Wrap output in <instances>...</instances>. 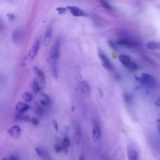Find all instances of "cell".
Instances as JSON below:
<instances>
[{
    "instance_id": "6da1fadb",
    "label": "cell",
    "mask_w": 160,
    "mask_h": 160,
    "mask_svg": "<svg viewBox=\"0 0 160 160\" xmlns=\"http://www.w3.org/2000/svg\"><path fill=\"white\" fill-rule=\"evenodd\" d=\"M61 43L59 39L56 40L52 46L50 54V61L52 73L55 79L58 78V64L60 54Z\"/></svg>"
},
{
    "instance_id": "7a4b0ae2",
    "label": "cell",
    "mask_w": 160,
    "mask_h": 160,
    "mask_svg": "<svg viewBox=\"0 0 160 160\" xmlns=\"http://www.w3.org/2000/svg\"><path fill=\"white\" fill-rule=\"evenodd\" d=\"M119 59L121 62L128 69L131 71H135L139 68V66L136 63L132 61L130 58L126 55H120Z\"/></svg>"
},
{
    "instance_id": "3957f363",
    "label": "cell",
    "mask_w": 160,
    "mask_h": 160,
    "mask_svg": "<svg viewBox=\"0 0 160 160\" xmlns=\"http://www.w3.org/2000/svg\"><path fill=\"white\" fill-rule=\"evenodd\" d=\"M140 81L141 84L147 87L154 88L156 85V81L155 78L148 74H142L140 78Z\"/></svg>"
},
{
    "instance_id": "277c9868",
    "label": "cell",
    "mask_w": 160,
    "mask_h": 160,
    "mask_svg": "<svg viewBox=\"0 0 160 160\" xmlns=\"http://www.w3.org/2000/svg\"><path fill=\"white\" fill-rule=\"evenodd\" d=\"M92 136L95 142H100L102 139V131L100 125L98 121L95 120L94 121Z\"/></svg>"
},
{
    "instance_id": "5b68a950",
    "label": "cell",
    "mask_w": 160,
    "mask_h": 160,
    "mask_svg": "<svg viewBox=\"0 0 160 160\" xmlns=\"http://www.w3.org/2000/svg\"><path fill=\"white\" fill-rule=\"evenodd\" d=\"M99 56L102 62L103 65L107 70L112 71L113 69V67L111 62L108 58L101 51L99 50Z\"/></svg>"
},
{
    "instance_id": "8992f818",
    "label": "cell",
    "mask_w": 160,
    "mask_h": 160,
    "mask_svg": "<svg viewBox=\"0 0 160 160\" xmlns=\"http://www.w3.org/2000/svg\"><path fill=\"white\" fill-rule=\"evenodd\" d=\"M8 132L12 138L16 140L20 137L21 130L20 126L15 125L9 128Z\"/></svg>"
},
{
    "instance_id": "52a82bcc",
    "label": "cell",
    "mask_w": 160,
    "mask_h": 160,
    "mask_svg": "<svg viewBox=\"0 0 160 160\" xmlns=\"http://www.w3.org/2000/svg\"><path fill=\"white\" fill-rule=\"evenodd\" d=\"M67 8L71 14L74 16L81 17L87 16L85 12L78 7L68 6Z\"/></svg>"
},
{
    "instance_id": "ba28073f",
    "label": "cell",
    "mask_w": 160,
    "mask_h": 160,
    "mask_svg": "<svg viewBox=\"0 0 160 160\" xmlns=\"http://www.w3.org/2000/svg\"><path fill=\"white\" fill-rule=\"evenodd\" d=\"M127 154L128 160H139L137 150L132 146H129L127 147Z\"/></svg>"
},
{
    "instance_id": "9c48e42d",
    "label": "cell",
    "mask_w": 160,
    "mask_h": 160,
    "mask_svg": "<svg viewBox=\"0 0 160 160\" xmlns=\"http://www.w3.org/2000/svg\"><path fill=\"white\" fill-rule=\"evenodd\" d=\"M116 42L118 45H122L127 47H133L136 45L135 43L127 38H120L117 40Z\"/></svg>"
},
{
    "instance_id": "30bf717a",
    "label": "cell",
    "mask_w": 160,
    "mask_h": 160,
    "mask_svg": "<svg viewBox=\"0 0 160 160\" xmlns=\"http://www.w3.org/2000/svg\"><path fill=\"white\" fill-rule=\"evenodd\" d=\"M34 70L41 85L45 86L46 85V79L43 71L37 67L34 68Z\"/></svg>"
},
{
    "instance_id": "8fae6325",
    "label": "cell",
    "mask_w": 160,
    "mask_h": 160,
    "mask_svg": "<svg viewBox=\"0 0 160 160\" xmlns=\"http://www.w3.org/2000/svg\"><path fill=\"white\" fill-rule=\"evenodd\" d=\"M22 38V32L20 30H15L12 33L11 39L12 41L15 43H17L20 42Z\"/></svg>"
},
{
    "instance_id": "7c38bea8",
    "label": "cell",
    "mask_w": 160,
    "mask_h": 160,
    "mask_svg": "<svg viewBox=\"0 0 160 160\" xmlns=\"http://www.w3.org/2000/svg\"><path fill=\"white\" fill-rule=\"evenodd\" d=\"M41 46V40L39 38L36 40L31 49V57L32 60L34 59L39 50Z\"/></svg>"
},
{
    "instance_id": "4fadbf2b",
    "label": "cell",
    "mask_w": 160,
    "mask_h": 160,
    "mask_svg": "<svg viewBox=\"0 0 160 160\" xmlns=\"http://www.w3.org/2000/svg\"><path fill=\"white\" fill-rule=\"evenodd\" d=\"M52 30L51 28L49 27L47 30L43 41V44L44 46L46 47L49 45L52 38Z\"/></svg>"
},
{
    "instance_id": "5bb4252c",
    "label": "cell",
    "mask_w": 160,
    "mask_h": 160,
    "mask_svg": "<svg viewBox=\"0 0 160 160\" xmlns=\"http://www.w3.org/2000/svg\"><path fill=\"white\" fill-rule=\"evenodd\" d=\"M29 108V106L22 102L18 103L16 106V111L22 113L25 112Z\"/></svg>"
},
{
    "instance_id": "9a60e30c",
    "label": "cell",
    "mask_w": 160,
    "mask_h": 160,
    "mask_svg": "<svg viewBox=\"0 0 160 160\" xmlns=\"http://www.w3.org/2000/svg\"><path fill=\"white\" fill-rule=\"evenodd\" d=\"M30 88L34 94H37L41 90L39 83L36 79H34L30 82Z\"/></svg>"
},
{
    "instance_id": "2e32d148",
    "label": "cell",
    "mask_w": 160,
    "mask_h": 160,
    "mask_svg": "<svg viewBox=\"0 0 160 160\" xmlns=\"http://www.w3.org/2000/svg\"><path fill=\"white\" fill-rule=\"evenodd\" d=\"M35 151L38 156L44 159H46L49 157L47 152L42 147H38L35 148Z\"/></svg>"
},
{
    "instance_id": "e0dca14e",
    "label": "cell",
    "mask_w": 160,
    "mask_h": 160,
    "mask_svg": "<svg viewBox=\"0 0 160 160\" xmlns=\"http://www.w3.org/2000/svg\"><path fill=\"white\" fill-rule=\"evenodd\" d=\"M146 47L148 49L150 50L159 49V42L154 41H150L146 44Z\"/></svg>"
},
{
    "instance_id": "ac0fdd59",
    "label": "cell",
    "mask_w": 160,
    "mask_h": 160,
    "mask_svg": "<svg viewBox=\"0 0 160 160\" xmlns=\"http://www.w3.org/2000/svg\"><path fill=\"white\" fill-rule=\"evenodd\" d=\"M40 103L43 105H46L50 102V99L49 95L46 94L42 93L39 97Z\"/></svg>"
},
{
    "instance_id": "d6986e66",
    "label": "cell",
    "mask_w": 160,
    "mask_h": 160,
    "mask_svg": "<svg viewBox=\"0 0 160 160\" xmlns=\"http://www.w3.org/2000/svg\"><path fill=\"white\" fill-rule=\"evenodd\" d=\"M70 146V141L69 139L67 137L63 139L62 142V147L63 148V151L66 154Z\"/></svg>"
},
{
    "instance_id": "ffe728a7",
    "label": "cell",
    "mask_w": 160,
    "mask_h": 160,
    "mask_svg": "<svg viewBox=\"0 0 160 160\" xmlns=\"http://www.w3.org/2000/svg\"><path fill=\"white\" fill-rule=\"evenodd\" d=\"M81 90L84 92L85 94H89L90 92V88L89 84L85 81H83L81 83Z\"/></svg>"
},
{
    "instance_id": "44dd1931",
    "label": "cell",
    "mask_w": 160,
    "mask_h": 160,
    "mask_svg": "<svg viewBox=\"0 0 160 160\" xmlns=\"http://www.w3.org/2000/svg\"><path fill=\"white\" fill-rule=\"evenodd\" d=\"M21 98L24 101L30 102L33 100V96L31 94L28 92H25L22 94Z\"/></svg>"
},
{
    "instance_id": "7402d4cb",
    "label": "cell",
    "mask_w": 160,
    "mask_h": 160,
    "mask_svg": "<svg viewBox=\"0 0 160 160\" xmlns=\"http://www.w3.org/2000/svg\"><path fill=\"white\" fill-rule=\"evenodd\" d=\"M100 4L102 7L104 9L109 11H112L113 10V8L108 3L104 1H100Z\"/></svg>"
},
{
    "instance_id": "603a6c76",
    "label": "cell",
    "mask_w": 160,
    "mask_h": 160,
    "mask_svg": "<svg viewBox=\"0 0 160 160\" xmlns=\"http://www.w3.org/2000/svg\"><path fill=\"white\" fill-rule=\"evenodd\" d=\"M34 111L36 114L38 115H41L44 113L45 110L41 105H38L36 107Z\"/></svg>"
},
{
    "instance_id": "cb8c5ba5",
    "label": "cell",
    "mask_w": 160,
    "mask_h": 160,
    "mask_svg": "<svg viewBox=\"0 0 160 160\" xmlns=\"http://www.w3.org/2000/svg\"><path fill=\"white\" fill-rule=\"evenodd\" d=\"M124 99L127 103H130L133 100V96L129 94L125 93L124 94Z\"/></svg>"
},
{
    "instance_id": "d4e9b609",
    "label": "cell",
    "mask_w": 160,
    "mask_h": 160,
    "mask_svg": "<svg viewBox=\"0 0 160 160\" xmlns=\"http://www.w3.org/2000/svg\"><path fill=\"white\" fill-rule=\"evenodd\" d=\"M81 133L80 129H78L76 131L75 134L76 142L77 144H79L81 141Z\"/></svg>"
},
{
    "instance_id": "484cf974",
    "label": "cell",
    "mask_w": 160,
    "mask_h": 160,
    "mask_svg": "<svg viewBox=\"0 0 160 160\" xmlns=\"http://www.w3.org/2000/svg\"><path fill=\"white\" fill-rule=\"evenodd\" d=\"M67 9L66 8L60 7L57 8L56 9V10L58 11L59 14L63 15L66 12Z\"/></svg>"
},
{
    "instance_id": "4316f807",
    "label": "cell",
    "mask_w": 160,
    "mask_h": 160,
    "mask_svg": "<svg viewBox=\"0 0 160 160\" xmlns=\"http://www.w3.org/2000/svg\"><path fill=\"white\" fill-rule=\"evenodd\" d=\"M15 114V119L16 121H20L22 119L23 116L22 114V113H21L17 111Z\"/></svg>"
},
{
    "instance_id": "83f0119b",
    "label": "cell",
    "mask_w": 160,
    "mask_h": 160,
    "mask_svg": "<svg viewBox=\"0 0 160 160\" xmlns=\"http://www.w3.org/2000/svg\"><path fill=\"white\" fill-rule=\"evenodd\" d=\"M109 44L110 46L115 50H117L118 49L117 45H118L116 42H115L112 41H110L109 42Z\"/></svg>"
},
{
    "instance_id": "f1b7e54d",
    "label": "cell",
    "mask_w": 160,
    "mask_h": 160,
    "mask_svg": "<svg viewBox=\"0 0 160 160\" xmlns=\"http://www.w3.org/2000/svg\"><path fill=\"white\" fill-rule=\"evenodd\" d=\"M54 149L55 151L57 153H59L62 151H63V148L62 146L59 145L55 144L54 146Z\"/></svg>"
},
{
    "instance_id": "f546056e",
    "label": "cell",
    "mask_w": 160,
    "mask_h": 160,
    "mask_svg": "<svg viewBox=\"0 0 160 160\" xmlns=\"http://www.w3.org/2000/svg\"><path fill=\"white\" fill-rule=\"evenodd\" d=\"M31 122L34 126H37L39 124V121L38 118L34 117H32L31 120Z\"/></svg>"
},
{
    "instance_id": "4dcf8cb0",
    "label": "cell",
    "mask_w": 160,
    "mask_h": 160,
    "mask_svg": "<svg viewBox=\"0 0 160 160\" xmlns=\"http://www.w3.org/2000/svg\"><path fill=\"white\" fill-rule=\"evenodd\" d=\"M52 123H53V126L56 132L58 133L59 132V128L58 125L56 120L53 119L52 120Z\"/></svg>"
},
{
    "instance_id": "1f68e13d",
    "label": "cell",
    "mask_w": 160,
    "mask_h": 160,
    "mask_svg": "<svg viewBox=\"0 0 160 160\" xmlns=\"http://www.w3.org/2000/svg\"><path fill=\"white\" fill-rule=\"evenodd\" d=\"M22 120H23L25 122L29 123L31 122V119H30V117L29 116L25 115L23 116Z\"/></svg>"
},
{
    "instance_id": "d6a6232c",
    "label": "cell",
    "mask_w": 160,
    "mask_h": 160,
    "mask_svg": "<svg viewBox=\"0 0 160 160\" xmlns=\"http://www.w3.org/2000/svg\"><path fill=\"white\" fill-rule=\"evenodd\" d=\"M7 16L9 20L13 21L15 20V15L13 13H8L7 15Z\"/></svg>"
},
{
    "instance_id": "836d02e7",
    "label": "cell",
    "mask_w": 160,
    "mask_h": 160,
    "mask_svg": "<svg viewBox=\"0 0 160 160\" xmlns=\"http://www.w3.org/2000/svg\"><path fill=\"white\" fill-rule=\"evenodd\" d=\"M9 160H20L19 158L16 156L11 155L9 157Z\"/></svg>"
},
{
    "instance_id": "e575fe53",
    "label": "cell",
    "mask_w": 160,
    "mask_h": 160,
    "mask_svg": "<svg viewBox=\"0 0 160 160\" xmlns=\"http://www.w3.org/2000/svg\"><path fill=\"white\" fill-rule=\"evenodd\" d=\"M155 104L157 106L160 107V98L158 99V100L155 102Z\"/></svg>"
},
{
    "instance_id": "d590c367",
    "label": "cell",
    "mask_w": 160,
    "mask_h": 160,
    "mask_svg": "<svg viewBox=\"0 0 160 160\" xmlns=\"http://www.w3.org/2000/svg\"><path fill=\"white\" fill-rule=\"evenodd\" d=\"M99 93H100V96H102L103 95V93L102 91V89L99 88Z\"/></svg>"
},
{
    "instance_id": "8d00e7d4",
    "label": "cell",
    "mask_w": 160,
    "mask_h": 160,
    "mask_svg": "<svg viewBox=\"0 0 160 160\" xmlns=\"http://www.w3.org/2000/svg\"><path fill=\"white\" fill-rule=\"evenodd\" d=\"M78 160H85V158L83 155H82L80 157Z\"/></svg>"
},
{
    "instance_id": "74e56055",
    "label": "cell",
    "mask_w": 160,
    "mask_h": 160,
    "mask_svg": "<svg viewBox=\"0 0 160 160\" xmlns=\"http://www.w3.org/2000/svg\"><path fill=\"white\" fill-rule=\"evenodd\" d=\"M74 109H75V107H74V106H73L72 107V108H71L72 111H73L74 110Z\"/></svg>"
},
{
    "instance_id": "f35d334b",
    "label": "cell",
    "mask_w": 160,
    "mask_h": 160,
    "mask_svg": "<svg viewBox=\"0 0 160 160\" xmlns=\"http://www.w3.org/2000/svg\"><path fill=\"white\" fill-rule=\"evenodd\" d=\"M8 160L7 159V158H3V159H2V160Z\"/></svg>"
},
{
    "instance_id": "ab89813d",
    "label": "cell",
    "mask_w": 160,
    "mask_h": 160,
    "mask_svg": "<svg viewBox=\"0 0 160 160\" xmlns=\"http://www.w3.org/2000/svg\"><path fill=\"white\" fill-rule=\"evenodd\" d=\"M159 133L160 134V125H159Z\"/></svg>"
}]
</instances>
